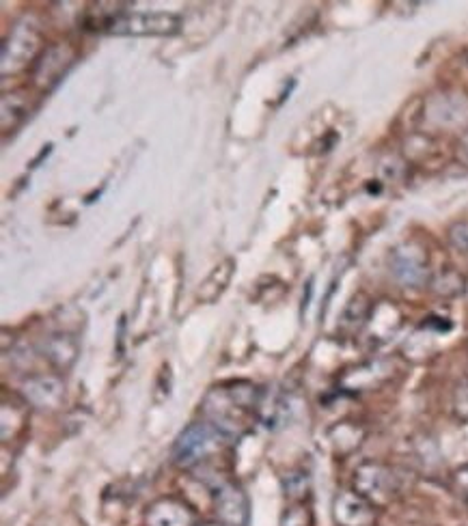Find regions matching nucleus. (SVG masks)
Instances as JSON below:
<instances>
[{"label": "nucleus", "instance_id": "5701e85b", "mask_svg": "<svg viewBox=\"0 0 468 526\" xmlns=\"http://www.w3.org/2000/svg\"><path fill=\"white\" fill-rule=\"evenodd\" d=\"M460 154H462V158L468 162V134L464 136V141H462V145H460Z\"/></svg>", "mask_w": 468, "mask_h": 526}, {"label": "nucleus", "instance_id": "aec40b11", "mask_svg": "<svg viewBox=\"0 0 468 526\" xmlns=\"http://www.w3.org/2000/svg\"><path fill=\"white\" fill-rule=\"evenodd\" d=\"M453 412L462 423H468V380L460 382L456 393H453Z\"/></svg>", "mask_w": 468, "mask_h": 526}, {"label": "nucleus", "instance_id": "f3484780", "mask_svg": "<svg viewBox=\"0 0 468 526\" xmlns=\"http://www.w3.org/2000/svg\"><path fill=\"white\" fill-rule=\"evenodd\" d=\"M432 289L438 296L453 298V296H460L464 292L466 281H464V276L460 272L445 270V272H440L436 279L432 281Z\"/></svg>", "mask_w": 468, "mask_h": 526}, {"label": "nucleus", "instance_id": "4468645a", "mask_svg": "<svg viewBox=\"0 0 468 526\" xmlns=\"http://www.w3.org/2000/svg\"><path fill=\"white\" fill-rule=\"evenodd\" d=\"M371 313H374V307H371L367 296H354L341 315V328H346L348 332H359L365 324H369Z\"/></svg>", "mask_w": 468, "mask_h": 526}, {"label": "nucleus", "instance_id": "ddd939ff", "mask_svg": "<svg viewBox=\"0 0 468 526\" xmlns=\"http://www.w3.org/2000/svg\"><path fill=\"white\" fill-rule=\"evenodd\" d=\"M233 274H236V261L227 257V259L220 261L218 266L208 274V279L201 283L197 298L203 302H208V304L216 302L220 296H223L225 289L229 287Z\"/></svg>", "mask_w": 468, "mask_h": 526}, {"label": "nucleus", "instance_id": "0eeeda50", "mask_svg": "<svg viewBox=\"0 0 468 526\" xmlns=\"http://www.w3.org/2000/svg\"><path fill=\"white\" fill-rule=\"evenodd\" d=\"M214 511L223 526H249L251 503L236 483H220L214 492Z\"/></svg>", "mask_w": 468, "mask_h": 526}, {"label": "nucleus", "instance_id": "20e7f679", "mask_svg": "<svg viewBox=\"0 0 468 526\" xmlns=\"http://www.w3.org/2000/svg\"><path fill=\"white\" fill-rule=\"evenodd\" d=\"M41 52V31L35 18H22L11 26L3 41V76L18 74L29 67Z\"/></svg>", "mask_w": 468, "mask_h": 526}, {"label": "nucleus", "instance_id": "f257e3e1", "mask_svg": "<svg viewBox=\"0 0 468 526\" xmlns=\"http://www.w3.org/2000/svg\"><path fill=\"white\" fill-rule=\"evenodd\" d=\"M264 408V393L251 382H229L210 389L203 399L205 421L227 438H240L253 427Z\"/></svg>", "mask_w": 468, "mask_h": 526}, {"label": "nucleus", "instance_id": "9d476101", "mask_svg": "<svg viewBox=\"0 0 468 526\" xmlns=\"http://www.w3.org/2000/svg\"><path fill=\"white\" fill-rule=\"evenodd\" d=\"M76 59V50L70 44H54L41 52V57L35 63V80L39 87L57 85L61 76L70 69Z\"/></svg>", "mask_w": 468, "mask_h": 526}, {"label": "nucleus", "instance_id": "423d86ee", "mask_svg": "<svg viewBox=\"0 0 468 526\" xmlns=\"http://www.w3.org/2000/svg\"><path fill=\"white\" fill-rule=\"evenodd\" d=\"M389 266H391V274L404 287H421L425 283H430L432 279L428 253L417 244L397 246L389 257Z\"/></svg>", "mask_w": 468, "mask_h": 526}, {"label": "nucleus", "instance_id": "6ab92c4d", "mask_svg": "<svg viewBox=\"0 0 468 526\" xmlns=\"http://www.w3.org/2000/svg\"><path fill=\"white\" fill-rule=\"evenodd\" d=\"M285 496L292 498L294 503H305V498L309 494V477L307 473H292L287 475L285 481Z\"/></svg>", "mask_w": 468, "mask_h": 526}, {"label": "nucleus", "instance_id": "b1692460", "mask_svg": "<svg viewBox=\"0 0 468 526\" xmlns=\"http://www.w3.org/2000/svg\"><path fill=\"white\" fill-rule=\"evenodd\" d=\"M195 526H223V524H220V522H218V524H210V522H208V524H195Z\"/></svg>", "mask_w": 468, "mask_h": 526}, {"label": "nucleus", "instance_id": "2eb2a0df", "mask_svg": "<svg viewBox=\"0 0 468 526\" xmlns=\"http://www.w3.org/2000/svg\"><path fill=\"white\" fill-rule=\"evenodd\" d=\"M29 115V102L22 98V93H5L3 95V130L9 132L18 128Z\"/></svg>", "mask_w": 468, "mask_h": 526}, {"label": "nucleus", "instance_id": "f8f14e48", "mask_svg": "<svg viewBox=\"0 0 468 526\" xmlns=\"http://www.w3.org/2000/svg\"><path fill=\"white\" fill-rule=\"evenodd\" d=\"M147 526H195V518L186 503L177 498H160L151 503L145 514Z\"/></svg>", "mask_w": 468, "mask_h": 526}, {"label": "nucleus", "instance_id": "9b49d317", "mask_svg": "<svg viewBox=\"0 0 468 526\" xmlns=\"http://www.w3.org/2000/svg\"><path fill=\"white\" fill-rule=\"evenodd\" d=\"M80 354V343L74 332L57 330L41 341V356L57 369H70Z\"/></svg>", "mask_w": 468, "mask_h": 526}, {"label": "nucleus", "instance_id": "4be33fe9", "mask_svg": "<svg viewBox=\"0 0 468 526\" xmlns=\"http://www.w3.org/2000/svg\"><path fill=\"white\" fill-rule=\"evenodd\" d=\"M456 492L464 498V501H468V466L456 473Z\"/></svg>", "mask_w": 468, "mask_h": 526}, {"label": "nucleus", "instance_id": "1a4fd4ad", "mask_svg": "<svg viewBox=\"0 0 468 526\" xmlns=\"http://www.w3.org/2000/svg\"><path fill=\"white\" fill-rule=\"evenodd\" d=\"M22 395L26 404L41 412L59 410L65 401V384L61 378L50 376V373H37V376L26 378L22 384Z\"/></svg>", "mask_w": 468, "mask_h": 526}, {"label": "nucleus", "instance_id": "6e6552de", "mask_svg": "<svg viewBox=\"0 0 468 526\" xmlns=\"http://www.w3.org/2000/svg\"><path fill=\"white\" fill-rule=\"evenodd\" d=\"M333 518L337 526H376L378 507L356 490H341L333 501Z\"/></svg>", "mask_w": 468, "mask_h": 526}, {"label": "nucleus", "instance_id": "412c9836", "mask_svg": "<svg viewBox=\"0 0 468 526\" xmlns=\"http://www.w3.org/2000/svg\"><path fill=\"white\" fill-rule=\"evenodd\" d=\"M449 242L460 253L468 255V220H460V223L449 227Z\"/></svg>", "mask_w": 468, "mask_h": 526}, {"label": "nucleus", "instance_id": "39448f33", "mask_svg": "<svg viewBox=\"0 0 468 526\" xmlns=\"http://www.w3.org/2000/svg\"><path fill=\"white\" fill-rule=\"evenodd\" d=\"M354 490L365 496L371 505L384 507L402 494V481L395 468L382 462H363L354 470Z\"/></svg>", "mask_w": 468, "mask_h": 526}, {"label": "nucleus", "instance_id": "dca6fc26", "mask_svg": "<svg viewBox=\"0 0 468 526\" xmlns=\"http://www.w3.org/2000/svg\"><path fill=\"white\" fill-rule=\"evenodd\" d=\"M330 442H333V447L337 453H352L356 447L361 445V429L359 427H354L350 423H341L337 427L330 429Z\"/></svg>", "mask_w": 468, "mask_h": 526}, {"label": "nucleus", "instance_id": "a211bd4d", "mask_svg": "<svg viewBox=\"0 0 468 526\" xmlns=\"http://www.w3.org/2000/svg\"><path fill=\"white\" fill-rule=\"evenodd\" d=\"M281 526H313V511L307 503H292L281 516Z\"/></svg>", "mask_w": 468, "mask_h": 526}, {"label": "nucleus", "instance_id": "f03ea898", "mask_svg": "<svg viewBox=\"0 0 468 526\" xmlns=\"http://www.w3.org/2000/svg\"><path fill=\"white\" fill-rule=\"evenodd\" d=\"M229 438L208 421L190 423L173 445V462L180 468H199L223 451Z\"/></svg>", "mask_w": 468, "mask_h": 526}, {"label": "nucleus", "instance_id": "7ed1b4c3", "mask_svg": "<svg viewBox=\"0 0 468 526\" xmlns=\"http://www.w3.org/2000/svg\"><path fill=\"white\" fill-rule=\"evenodd\" d=\"M128 7V5H126ZM182 31V18L171 11L121 9L108 20L104 33L128 37H173Z\"/></svg>", "mask_w": 468, "mask_h": 526}]
</instances>
